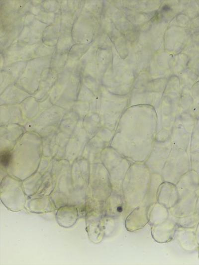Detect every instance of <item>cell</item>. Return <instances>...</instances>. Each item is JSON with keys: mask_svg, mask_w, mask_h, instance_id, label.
Listing matches in <instances>:
<instances>
[{"mask_svg": "<svg viewBox=\"0 0 199 265\" xmlns=\"http://www.w3.org/2000/svg\"><path fill=\"white\" fill-rule=\"evenodd\" d=\"M188 170L187 157L182 153L173 154L168 156L162 170V178L164 181L176 184Z\"/></svg>", "mask_w": 199, "mask_h": 265, "instance_id": "2", "label": "cell"}, {"mask_svg": "<svg viewBox=\"0 0 199 265\" xmlns=\"http://www.w3.org/2000/svg\"><path fill=\"white\" fill-rule=\"evenodd\" d=\"M196 235H197V240L199 244V222L196 227Z\"/></svg>", "mask_w": 199, "mask_h": 265, "instance_id": "14", "label": "cell"}, {"mask_svg": "<svg viewBox=\"0 0 199 265\" xmlns=\"http://www.w3.org/2000/svg\"><path fill=\"white\" fill-rule=\"evenodd\" d=\"M176 221L178 227L196 228L199 222V215L196 212L190 215L176 218L172 216Z\"/></svg>", "mask_w": 199, "mask_h": 265, "instance_id": "11", "label": "cell"}, {"mask_svg": "<svg viewBox=\"0 0 199 265\" xmlns=\"http://www.w3.org/2000/svg\"><path fill=\"white\" fill-rule=\"evenodd\" d=\"M149 209L147 205L141 204L132 210L125 219L126 229L129 232H133L144 227L149 222Z\"/></svg>", "mask_w": 199, "mask_h": 265, "instance_id": "5", "label": "cell"}, {"mask_svg": "<svg viewBox=\"0 0 199 265\" xmlns=\"http://www.w3.org/2000/svg\"><path fill=\"white\" fill-rule=\"evenodd\" d=\"M106 199V214L111 217L126 214V205L122 194L114 192Z\"/></svg>", "mask_w": 199, "mask_h": 265, "instance_id": "8", "label": "cell"}, {"mask_svg": "<svg viewBox=\"0 0 199 265\" xmlns=\"http://www.w3.org/2000/svg\"><path fill=\"white\" fill-rule=\"evenodd\" d=\"M11 160V154L8 151H4L0 154V163L3 167L8 166Z\"/></svg>", "mask_w": 199, "mask_h": 265, "instance_id": "12", "label": "cell"}, {"mask_svg": "<svg viewBox=\"0 0 199 265\" xmlns=\"http://www.w3.org/2000/svg\"><path fill=\"white\" fill-rule=\"evenodd\" d=\"M198 255H199V247L198 248Z\"/></svg>", "mask_w": 199, "mask_h": 265, "instance_id": "15", "label": "cell"}, {"mask_svg": "<svg viewBox=\"0 0 199 265\" xmlns=\"http://www.w3.org/2000/svg\"><path fill=\"white\" fill-rule=\"evenodd\" d=\"M170 217L169 209L162 204L156 202L149 209L148 224L151 226L161 223Z\"/></svg>", "mask_w": 199, "mask_h": 265, "instance_id": "9", "label": "cell"}, {"mask_svg": "<svg viewBox=\"0 0 199 265\" xmlns=\"http://www.w3.org/2000/svg\"><path fill=\"white\" fill-rule=\"evenodd\" d=\"M175 236L180 246L184 251L193 252L198 250L199 244L197 238L196 228L178 227Z\"/></svg>", "mask_w": 199, "mask_h": 265, "instance_id": "6", "label": "cell"}, {"mask_svg": "<svg viewBox=\"0 0 199 265\" xmlns=\"http://www.w3.org/2000/svg\"><path fill=\"white\" fill-rule=\"evenodd\" d=\"M178 226L173 217L165 221L151 226V233L153 239L157 243L163 244L171 241L176 236Z\"/></svg>", "mask_w": 199, "mask_h": 265, "instance_id": "4", "label": "cell"}, {"mask_svg": "<svg viewBox=\"0 0 199 265\" xmlns=\"http://www.w3.org/2000/svg\"><path fill=\"white\" fill-rule=\"evenodd\" d=\"M178 198V191L175 184L164 181L160 184L157 193V202L169 209L176 204Z\"/></svg>", "mask_w": 199, "mask_h": 265, "instance_id": "7", "label": "cell"}, {"mask_svg": "<svg viewBox=\"0 0 199 265\" xmlns=\"http://www.w3.org/2000/svg\"><path fill=\"white\" fill-rule=\"evenodd\" d=\"M195 212L199 215V195L197 197L196 201Z\"/></svg>", "mask_w": 199, "mask_h": 265, "instance_id": "13", "label": "cell"}, {"mask_svg": "<svg viewBox=\"0 0 199 265\" xmlns=\"http://www.w3.org/2000/svg\"><path fill=\"white\" fill-rule=\"evenodd\" d=\"M150 174L146 165L136 164L130 166L122 184V193L126 205V214L141 205L147 193Z\"/></svg>", "mask_w": 199, "mask_h": 265, "instance_id": "1", "label": "cell"}, {"mask_svg": "<svg viewBox=\"0 0 199 265\" xmlns=\"http://www.w3.org/2000/svg\"><path fill=\"white\" fill-rule=\"evenodd\" d=\"M178 200L176 204L169 209L170 215L178 218L187 216L195 212L197 197V192L186 188L177 189Z\"/></svg>", "mask_w": 199, "mask_h": 265, "instance_id": "3", "label": "cell"}, {"mask_svg": "<svg viewBox=\"0 0 199 265\" xmlns=\"http://www.w3.org/2000/svg\"><path fill=\"white\" fill-rule=\"evenodd\" d=\"M161 176L155 173L151 177L148 190L144 201L142 204L147 205L149 208L157 202V196L159 187L162 182Z\"/></svg>", "mask_w": 199, "mask_h": 265, "instance_id": "10", "label": "cell"}]
</instances>
